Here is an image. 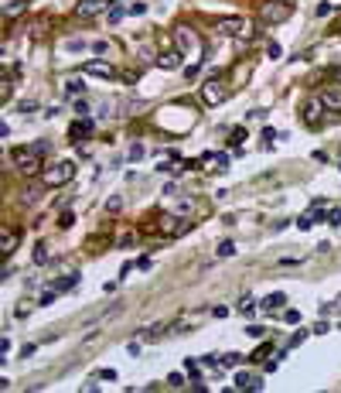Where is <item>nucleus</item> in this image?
<instances>
[{
  "label": "nucleus",
  "mask_w": 341,
  "mask_h": 393,
  "mask_svg": "<svg viewBox=\"0 0 341 393\" xmlns=\"http://www.w3.org/2000/svg\"><path fill=\"white\" fill-rule=\"evenodd\" d=\"M34 263H48V246H44V243L34 246Z\"/></svg>",
  "instance_id": "19"
},
{
  "label": "nucleus",
  "mask_w": 341,
  "mask_h": 393,
  "mask_svg": "<svg viewBox=\"0 0 341 393\" xmlns=\"http://www.w3.org/2000/svg\"><path fill=\"white\" fill-rule=\"evenodd\" d=\"M334 79H338V82H341V69H334Z\"/></svg>",
  "instance_id": "40"
},
{
  "label": "nucleus",
  "mask_w": 341,
  "mask_h": 393,
  "mask_svg": "<svg viewBox=\"0 0 341 393\" xmlns=\"http://www.w3.org/2000/svg\"><path fill=\"white\" fill-rule=\"evenodd\" d=\"M208 161L215 164V168H226V161H228V157H226V154H208Z\"/></svg>",
  "instance_id": "31"
},
{
  "label": "nucleus",
  "mask_w": 341,
  "mask_h": 393,
  "mask_svg": "<svg viewBox=\"0 0 341 393\" xmlns=\"http://www.w3.org/2000/svg\"><path fill=\"white\" fill-rule=\"evenodd\" d=\"M191 226H194V222H191V219H178V216H157V233L160 236H181V233H188Z\"/></svg>",
  "instance_id": "4"
},
{
  "label": "nucleus",
  "mask_w": 341,
  "mask_h": 393,
  "mask_svg": "<svg viewBox=\"0 0 341 393\" xmlns=\"http://www.w3.org/2000/svg\"><path fill=\"white\" fill-rule=\"evenodd\" d=\"M232 253H236V243H228V239H226V243L218 246V256H232Z\"/></svg>",
  "instance_id": "27"
},
{
  "label": "nucleus",
  "mask_w": 341,
  "mask_h": 393,
  "mask_svg": "<svg viewBox=\"0 0 341 393\" xmlns=\"http://www.w3.org/2000/svg\"><path fill=\"white\" fill-rule=\"evenodd\" d=\"M123 14H126L123 7H113V11H110V24H120V21H123Z\"/></svg>",
  "instance_id": "26"
},
{
  "label": "nucleus",
  "mask_w": 341,
  "mask_h": 393,
  "mask_svg": "<svg viewBox=\"0 0 341 393\" xmlns=\"http://www.w3.org/2000/svg\"><path fill=\"white\" fill-rule=\"evenodd\" d=\"M297 226H300V229H310V226H314V216H310V212H304V216L297 219Z\"/></svg>",
  "instance_id": "25"
},
{
  "label": "nucleus",
  "mask_w": 341,
  "mask_h": 393,
  "mask_svg": "<svg viewBox=\"0 0 341 393\" xmlns=\"http://www.w3.org/2000/svg\"><path fill=\"white\" fill-rule=\"evenodd\" d=\"M7 96H10V76L0 79V99H7Z\"/></svg>",
  "instance_id": "22"
},
{
  "label": "nucleus",
  "mask_w": 341,
  "mask_h": 393,
  "mask_svg": "<svg viewBox=\"0 0 341 393\" xmlns=\"http://www.w3.org/2000/svg\"><path fill=\"white\" fill-rule=\"evenodd\" d=\"M65 93H68V96H82V93H86V86H82V82H76V79H72V82H68V86H65Z\"/></svg>",
  "instance_id": "20"
},
{
  "label": "nucleus",
  "mask_w": 341,
  "mask_h": 393,
  "mask_svg": "<svg viewBox=\"0 0 341 393\" xmlns=\"http://www.w3.org/2000/svg\"><path fill=\"white\" fill-rule=\"evenodd\" d=\"M92 127H96V123L89 117H78L76 123H72V144H76V140H86L89 134H92Z\"/></svg>",
  "instance_id": "10"
},
{
  "label": "nucleus",
  "mask_w": 341,
  "mask_h": 393,
  "mask_svg": "<svg viewBox=\"0 0 341 393\" xmlns=\"http://www.w3.org/2000/svg\"><path fill=\"white\" fill-rule=\"evenodd\" d=\"M0 250H4L7 256L18 250V233H14V229H7V226H4V236H0Z\"/></svg>",
  "instance_id": "13"
},
{
  "label": "nucleus",
  "mask_w": 341,
  "mask_h": 393,
  "mask_svg": "<svg viewBox=\"0 0 341 393\" xmlns=\"http://www.w3.org/2000/svg\"><path fill=\"white\" fill-rule=\"evenodd\" d=\"M270 352H273V349H270V345H263V349H256V352H252V359H256V362H263Z\"/></svg>",
  "instance_id": "32"
},
{
  "label": "nucleus",
  "mask_w": 341,
  "mask_h": 393,
  "mask_svg": "<svg viewBox=\"0 0 341 393\" xmlns=\"http://www.w3.org/2000/svg\"><path fill=\"white\" fill-rule=\"evenodd\" d=\"M284 301H286V297L280 294V291H276V294H270L263 301V311H276V308H284Z\"/></svg>",
  "instance_id": "15"
},
{
  "label": "nucleus",
  "mask_w": 341,
  "mask_h": 393,
  "mask_svg": "<svg viewBox=\"0 0 341 393\" xmlns=\"http://www.w3.org/2000/svg\"><path fill=\"white\" fill-rule=\"evenodd\" d=\"M174 41H178V52H181V55L198 52V38H194V31L184 28V24H178V28H174Z\"/></svg>",
  "instance_id": "7"
},
{
  "label": "nucleus",
  "mask_w": 341,
  "mask_h": 393,
  "mask_svg": "<svg viewBox=\"0 0 341 393\" xmlns=\"http://www.w3.org/2000/svg\"><path fill=\"white\" fill-rule=\"evenodd\" d=\"M120 209H123V198L120 195H113L110 202H106V212H120Z\"/></svg>",
  "instance_id": "21"
},
{
  "label": "nucleus",
  "mask_w": 341,
  "mask_h": 393,
  "mask_svg": "<svg viewBox=\"0 0 341 393\" xmlns=\"http://www.w3.org/2000/svg\"><path fill=\"white\" fill-rule=\"evenodd\" d=\"M110 0H78L76 4V18H96V14H102V7H106Z\"/></svg>",
  "instance_id": "9"
},
{
  "label": "nucleus",
  "mask_w": 341,
  "mask_h": 393,
  "mask_svg": "<svg viewBox=\"0 0 341 393\" xmlns=\"http://www.w3.org/2000/svg\"><path fill=\"white\" fill-rule=\"evenodd\" d=\"M34 110H38L34 99H24V103H20V113H34Z\"/></svg>",
  "instance_id": "30"
},
{
  "label": "nucleus",
  "mask_w": 341,
  "mask_h": 393,
  "mask_svg": "<svg viewBox=\"0 0 341 393\" xmlns=\"http://www.w3.org/2000/svg\"><path fill=\"white\" fill-rule=\"evenodd\" d=\"M290 14H294V0H263L260 7V18L266 24H284Z\"/></svg>",
  "instance_id": "3"
},
{
  "label": "nucleus",
  "mask_w": 341,
  "mask_h": 393,
  "mask_svg": "<svg viewBox=\"0 0 341 393\" xmlns=\"http://www.w3.org/2000/svg\"><path fill=\"white\" fill-rule=\"evenodd\" d=\"M321 106H328V110H341V89H321Z\"/></svg>",
  "instance_id": "11"
},
{
  "label": "nucleus",
  "mask_w": 341,
  "mask_h": 393,
  "mask_svg": "<svg viewBox=\"0 0 341 393\" xmlns=\"http://www.w3.org/2000/svg\"><path fill=\"white\" fill-rule=\"evenodd\" d=\"M82 72H89V76H99V79H116V69L110 65L106 59H92L82 65Z\"/></svg>",
  "instance_id": "8"
},
{
  "label": "nucleus",
  "mask_w": 341,
  "mask_h": 393,
  "mask_svg": "<svg viewBox=\"0 0 341 393\" xmlns=\"http://www.w3.org/2000/svg\"><path fill=\"white\" fill-rule=\"evenodd\" d=\"M86 113H89V106H86V103L78 99V103H76V117H86Z\"/></svg>",
  "instance_id": "38"
},
{
  "label": "nucleus",
  "mask_w": 341,
  "mask_h": 393,
  "mask_svg": "<svg viewBox=\"0 0 341 393\" xmlns=\"http://www.w3.org/2000/svg\"><path fill=\"white\" fill-rule=\"evenodd\" d=\"M72 219H76V216H72V212H65V216L58 219V222H62V229H68V226H72Z\"/></svg>",
  "instance_id": "39"
},
{
  "label": "nucleus",
  "mask_w": 341,
  "mask_h": 393,
  "mask_svg": "<svg viewBox=\"0 0 341 393\" xmlns=\"http://www.w3.org/2000/svg\"><path fill=\"white\" fill-rule=\"evenodd\" d=\"M328 222H331V226H341V209H331V212H328Z\"/></svg>",
  "instance_id": "33"
},
{
  "label": "nucleus",
  "mask_w": 341,
  "mask_h": 393,
  "mask_svg": "<svg viewBox=\"0 0 341 393\" xmlns=\"http://www.w3.org/2000/svg\"><path fill=\"white\" fill-rule=\"evenodd\" d=\"M76 284H78V274H68V277H62V280H55L52 287L62 294V291H68V287H76Z\"/></svg>",
  "instance_id": "16"
},
{
  "label": "nucleus",
  "mask_w": 341,
  "mask_h": 393,
  "mask_svg": "<svg viewBox=\"0 0 341 393\" xmlns=\"http://www.w3.org/2000/svg\"><path fill=\"white\" fill-rule=\"evenodd\" d=\"M304 123H307V127H318V106H314V103L304 106Z\"/></svg>",
  "instance_id": "17"
},
{
  "label": "nucleus",
  "mask_w": 341,
  "mask_h": 393,
  "mask_svg": "<svg viewBox=\"0 0 341 393\" xmlns=\"http://www.w3.org/2000/svg\"><path fill=\"white\" fill-rule=\"evenodd\" d=\"M284 318L290 321V325H297V321H300V311H297V308H286V311H284Z\"/></svg>",
  "instance_id": "24"
},
{
  "label": "nucleus",
  "mask_w": 341,
  "mask_h": 393,
  "mask_svg": "<svg viewBox=\"0 0 341 393\" xmlns=\"http://www.w3.org/2000/svg\"><path fill=\"white\" fill-rule=\"evenodd\" d=\"M72 178H76V164H72V161L44 164V171H41V181H44L48 188H62V185H68Z\"/></svg>",
  "instance_id": "1"
},
{
  "label": "nucleus",
  "mask_w": 341,
  "mask_h": 393,
  "mask_svg": "<svg viewBox=\"0 0 341 393\" xmlns=\"http://www.w3.org/2000/svg\"><path fill=\"white\" fill-rule=\"evenodd\" d=\"M266 52H270V59H280V45H276V41H270V48H266Z\"/></svg>",
  "instance_id": "36"
},
{
  "label": "nucleus",
  "mask_w": 341,
  "mask_h": 393,
  "mask_svg": "<svg viewBox=\"0 0 341 393\" xmlns=\"http://www.w3.org/2000/svg\"><path fill=\"white\" fill-rule=\"evenodd\" d=\"M218 31L228 35V38H242V41L252 38V28H249L242 18H222V21H218Z\"/></svg>",
  "instance_id": "5"
},
{
  "label": "nucleus",
  "mask_w": 341,
  "mask_h": 393,
  "mask_svg": "<svg viewBox=\"0 0 341 393\" xmlns=\"http://www.w3.org/2000/svg\"><path fill=\"white\" fill-rule=\"evenodd\" d=\"M168 383H170V386H184V376H181V373H170Z\"/></svg>",
  "instance_id": "34"
},
{
  "label": "nucleus",
  "mask_w": 341,
  "mask_h": 393,
  "mask_svg": "<svg viewBox=\"0 0 341 393\" xmlns=\"http://www.w3.org/2000/svg\"><path fill=\"white\" fill-rule=\"evenodd\" d=\"M157 65H160V69H178V65H181V52H164V55H157Z\"/></svg>",
  "instance_id": "14"
},
{
  "label": "nucleus",
  "mask_w": 341,
  "mask_h": 393,
  "mask_svg": "<svg viewBox=\"0 0 341 393\" xmlns=\"http://www.w3.org/2000/svg\"><path fill=\"white\" fill-rule=\"evenodd\" d=\"M331 11H334V7H331V4H318V14H321V18H328V14H331Z\"/></svg>",
  "instance_id": "37"
},
{
  "label": "nucleus",
  "mask_w": 341,
  "mask_h": 393,
  "mask_svg": "<svg viewBox=\"0 0 341 393\" xmlns=\"http://www.w3.org/2000/svg\"><path fill=\"white\" fill-rule=\"evenodd\" d=\"M222 366H228V369H232V366H239V355H236V352L222 355Z\"/></svg>",
  "instance_id": "28"
},
{
  "label": "nucleus",
  "mask_w": 341,
  "mask_h": 393,
  "mask_svg": "<svg viewBox=\"0 0 341 393\" xmlns=\"http://www.w3.org/2000/svg\"><path fill=\"white\" fill-rule=\"evenodd\" d=\"M218 79H222V72H212V79L202 86V99H205L208 106H215V103H222V99L228 96V89L218 82Z\"/></svg>",
  "instance_id": "6"
},
{
  "label": "nucleus",
  "mask_w": 341,
  "mask_h": 393,
  "mask_svg": "<svg viewBox=\"0 0 341 393\" xmlns=\"http://www.w3.org/2000/svg\"><path fill=\"white\" fill-rule=\"evenodd\" d=\"M31 151H38L41 157H44V154H52V140H34V144H31Z\"/></svg>",
  "instance_id": "18"
},
{
  "label": "nucleus",
  "mask_w": 341,
  "mask_h": 393,
  "mask_svg": "<svg viewBox=\"0 0 341 393\" xmlns=\"http://www.w3.org/2000/svg\"><path fill=\"white\" fill-rule=\"evenodd\" d=\"M116 246H120V250H130V246H133V233L120 236V243H116Z\"/></svg>",
  "instance_id": "29"
},
{
  "label": "nucleus",
  "mask_w": 341,
  "mask_h": 393,
  "mask_svg": "<svg viewBox=\"0 0 341 393\" xmlns=\"http://www.w3.org/2000/svg\"><path fill=\"white\" fill-rule=\"evenodd\" d=\"M242 137H246V130H242V127H239V130H232V134H228V144H232V147H236V144H242Z\"/></svg>",
  "instance_id": "23"
},
{
  "label": "nucleus",
  "mask_w": 341,
  "mask_h": 393,
  "mask_svg": "<svg viewBox=\"0 0 341 393\" xmlns=\"http://www.w3.org/2000/svg\"><path fill=\"white\" fill-rule=\"evenodd\" d=\"M14 168H18L24 178H34L44 171V161H41L38 151H31V147H18L14 151Z\"/></svg>",
  "instance_id": "2"
},
{
  "label": "nucleus",
  "mask_w": 341,
  "mask_h": 393,
  "mask_svg": "<svg viewBox=\"0 0 341 393\" xmlns=\"http://www.w3.org/2000/svg\"><path fill=\"white\" fill-rule=\"evenodd\" d=\"M44 188H48L44 181H41V185H28V188H24V195H20V205H34V202L44 195Z\"/></svg>",
  "instance_id": "12"
},
{
  "label": "nucleus",
  "mask_w": 341,
  "mask_h": 393,
  "mask_svg": "<svg viewBox=\"0 0 341 393\" xmlns=\"http://www.w3.org/2000/svg\"><path fill=\"white\" fill-rule=\"evenodd\" d=\"M140 157H144V147H140V144H133V147H130V161H140Z\"/></svg>",
  "instance_id": "35"
}]
</instances>
